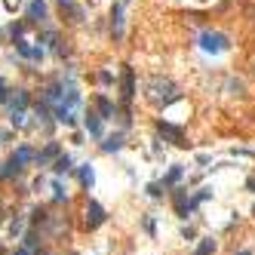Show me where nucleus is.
Returning a JSON list of instances; mask_svg holds the SVG:
<instances>
[{
    "mask_svg": "<svg viewBox=\"0 0 255 255\" xmlns=\"http://www.w3.org/2000/svg\"><path fill=\"white\" fill-rule=\"evenodd\" d=\"M123 148V132H114V135H108L105 142H102V151L105 154H111V151H120Z\"/></svg>",
    "mask_w": 255,
    "mask_h": 255,
    "instance_id": "ddd939ff",
    "label": "nucleus"
},
{
    "mask_svg": "<svg viewBox=\"0 0 255 255\" xmlns=\"http://www.w3.org/2000/svg\"><path fill=\"white\" fill-rule=\"evenodd\" d=\"M9 34H13V40H16V37H22V34H25V22H13Z\"/></svg>",
    "mask_w": 255,
    "mask_h": 255,
    "instance_id": "4be33fe9",
    "label": "nucleus"
},
{
    "mask_svg": "<svg viewBox=\"0 0 255 255\" xmlns=\"http://www.w3.org/2000/svg\"><path fill=\"white\" fill-rule=\"evenodd\" d=\"M234 255H252V252H249V249H243V252H234Z\"/></svg>",
    "mask_w": 255,
    "mask_h": 255,
    "instance_id": "c85d7f7f",
    "label": "nucleus"
},
{
    "mask_svg": "<svg viewBox=\"0 0 255 255\" xmlns=\"http://www.w3.org/2000/svg\"><path fill=\"white\" fill-rule=\"evenodd\" d=\"M111 34H114V40L123 37V3L111 6Z\"/></svg>",
    "mask_w": 255,
    "mask_h": 255,
    "instance_id": "6e6552de",
    "label": "nucleus"
},
{
    "mask_svg": "<svg viewBox=\"0 0 255 255\" xmlns=\"http://www.w3.org/2000/svg\"><path fill=\"white\" fill-rule=\"evenodd\" d=\"M145 99L151 102V105L166 108V105H172V102L181 99V92H178V86L172 83L169 77H151L145 83Z\"/></svg>",
    "mask_w": 255,
    "mask_h": 255,
    "instance_id": "f257e3e1",
    "label": "nucleus"
},
{
    "mask_svg": "<svg viewBox=\"0 0 255 255\" xmlns=\"http://www.w3.org/2000/svg\"><path fill=\"white\" fill-rule=\"evenodd\" d=\"M19 172H22V160L13 154V157H9L6 160V169H0V178H9V176H19Z\"/></svg>",
    "mask_w": 255,
    "mask_h": 255,
    "instance_id": "4468645a",
    "label": "nucleus"
},
{
    "mask_svg": "<svg viewBox=\"0 0 255 255\" xmlns=\"http://www.w3.org/2000/svg\"><path fill=\"white\" fill-rule=\"evenodd\" d=\"M9 99H13L9 96V86H6V80L0 77V105H9Z\"/></svg>",
    "mask_w": 255,
    "mask_h": 255,
    "instance_id": "412c9836",
    "label": "nucleus"
},
{
    "mask_svg": "<svg viewBox=\"0 0 255 255\" xmlns=\"http://www.w3.org/2000/svg\"><path fill=\"white\" fill-rule=\"evenodd\" d=\"M28 22H40V25L46 22V3L43 0H31L28 3Z\"/></svg>",
    "mask_w": 255,
    "mask_h": 255,
    "instance_id": "1a4fd4ad",
    "label": "nucleus"
},
{
    "mask_svg": "<svg viewBox=\"0 0 255 255\" xmlns=\"http://www.w3.org/2000/svg\"><path fill=\"white\" fill-rule=\"evenodd\" d=\"M181 176H184V169H181V166H172V169H169V176L163 178V188H172V184H178Z\"/></svg>",
    "mask_w": 255,
    "mask_h": 255,
    "instance_id": "a211bd4d",
    "label": "nucleus"
},
{
    "mask_svg": "<svg viewBox=\"0 0 255 255\" xmlns=\"http://www.w3.org/2000/svg\"><path fill=\"white\" fill-rule=\"evenodd\" d=\"M19 3H22V0H3V6L9 9V13H16V6H19Z\"/></svg>",
    "mask_w": 255,
    "mask_h": 255,
    "instance_id": "bb28decb",
    "label": "nucleus"
},
{
    "mask_svg": "<svg viewBox=\"0 0 255 255\" xmlns=\"http://www.w3.org/2000/svg\"><path fill=\"white\" fill-rule=\"evenodd\" d=\"M96 108H99V114H102V117H111V114H114L111 99H105V96H99V99H96Z\"/></svg>",
    "mask_w": 255,
    "mask_h": 255,
    "instance_id": "f3484780",
    "label": "nucleus"
},
{
    "mask_svg": "<svg viewBox=\"0 0 255 255\" xmlns=\"http://www.w3.org/2000/svg\"><path fill=\"white\" fill-rule=\"evenodd\" d=\"M246 188H249V191H252V194H255V176H252V178H249V181H246Z\"/></svg>",
    "mask_w": 255,
    "mask_h": 255,
    "instance_id": "cd10ccee",
    "label": "nucleus"
},
{
    "mask_svg": "<svg viewBox=\"0 0 255 255\" xmlns=\"http://www.w3.org/2000/svg\"><path fill=\"white\" fill-rule=\"evenodd\" d=\"M148 194H151V197H160L163 191H160V184H157V181H151V184H148Z\"/></svg>",
    "mask_w": 255,
    "mask_h": 255,
    "instance_id": "a878e982",
    "label": "nucleus"
},
{
    "mask_svg": "<svg viewBox=\"0 0 255 255\" xmlns=\"http://www.w3.org/2000/svg\"><path fill=\"white\" fill-rule=\"evenodd\" d=\"M172 203H176V212H178V218H188V215L197 209V203L188 197V191H184V188H176V191H172Z\"/></svg>",
    "mask_w": 255,
    "mask_h": 255,
    "instance_id": "423d86ee",
    "label": "nucleus"
},
{
    "mask_svg": "<svg viewBox=\"0 0 255 255\" xmlns=\"http://www.w3.org/2000/svg\"><path fill=\"white\" fill-rule=\"evenodd\" d=\"M71 166H74V163H71V157H68V154H59V157H55V166H52V169L62 176V172H71Z\"/></svg>",
    "mask_w": 255,
    "mask_h": 255,
    "instance_id": "dca6fc26",
    "label": "nucleus"
},
{
    "mask_svg": "<svg viewBox=\"0 0 255 255\" xmlns=\"http://www.w3.org/2000/svg\"><path fill=\"white\" fill-rule=\"evenodd\" d=\"M200 50L203 52H228L230 50V37L222 31H203L200 34Z\"/></svg>",
    "mask_w": 255,
    "mask_h": 255,
    "instance_id": "f03ea898",
    "label": "nucleus"
},
{
    "mask_svg": "<svg viewBox=\"0 0 255 255\" xmlns=\"http://www.w3.org/2000/svg\"><path fill=\"white\" fill-rule=\"evenodd\" d=\"M55 6H59V13L68 25H83L86 22V6L77 3V0H55Z\"/></svg>",
    "mask_w": 255,
    "mask_h": 255,
    "instance_id": "7ed1b4c3",
    "label": "nucleus"
},
{
    "mask_svg": "<svg viewBox=\"0 0 255 255\" xmlns=\"http://www.w3.org/2000/svg\"><path fill=\"white\" fill-rule=\"evenodd\" d=\"M132 96H135V74H132V68L126 65L123 68V77H120V99L123 102H132Z\"/></svg>",
    "mask_w": 255,
    "mask_h": 255,
    "instance_id": "0eeeda50",
    "label": "nucleus"
},
{
    "mask_svg": "<svg viewBox=\"0 0 255 255\" xmlns=\"http://www.w3.org/2000/svg\"><path fill=\"white\" fill-rule=\"evenodd\" d=\"M52 191H55V200H68V194H65V188H62V184H59V181H55V184H52Z\"/></svg>",
    "mask_w": 255,
    "mask_h": 255,
    "instance_id": "b1692460",
    "label": "nucleus"
},
{
    "mask_svg": "<svg viewBox=\"0 0 255 255\" xmlns=\"http://www.w3.org/2000/svg\"><path fill=\"white\" fill-rule=\"evenodd\" d=\"M111 80H114V77H111V71H99V83H102V86H108Z\"/></svg>",
    "mask_w": 255,
    "mask_h": 255,
    "instance_id": "393cba45",
    "label": "nucleus"
},
{
    "mask_svg": "<svg viewBox=\"0 0 255 255\" xmlns=\"http://www.w3.org/2000/svg\"><path fill=\"white\" fill-rule=\"evenodd\" d=\"M157 132L163 135V138H169L176 148H188V138H184V129L181 126H176V123H169V120H157Z\"/></svg>",
    "mask_w": 255,
    "mask_h": 255,
    "instance_id": "20e7f679",
    "label": "nucleus"
},
{
    "mask_svg": "<svg viewBox=\"0 0 255 255\" xmlns=\"http://www.w3.org/2000/svg\"><path fill=\"white\" fill-rule=\"evenodd\" d=\"M105 206L102 203H96V200H89L86 203V218H83V225H86V230H96L99 225H105Z\"/></svg>",
    "mask_w": 255,
    "mask_h": 255,
    "instance_id": "39448f33",
    "label": "nucleus"
},
{
    "mask_svg": "<svg viewBox=\"0 0 255 255\" xmlns=\"http://www.w3.org/2000/svg\"><path fill=\"white\" fill-rule=\"evenodd\" d=\"M9 234H13V237L22 234V218H13V225H9Z\"/></svg>",
    "mask_w": 255,
    "mask_h": 255,
    "instance_id": "5701e85b",
    "label": "nucleus"
},
{
    "mask_svg": "<svg viewBox=\"0 0 255 255\" xmlns=\"http://www.w3.org/2000/svg\"><path fill=\"white\" fill-rule=\"evenodd\" d=\"M212 252H215V240H212V237H206L200 246L194 249V255H212Z\"/></svg>",
    "mask_w": 255,
    "mask_h": 255,
    "instance_id": "6ab92c4d",
    "label": "nucleus"
},
{
    "mask_svg": "<svg viewBox=\"0 0 255 255\" xmlns=\"http://www.w3.org/2000/svg\"><path fill=\"white\" fill-rule=\"evenodd\" d=\"M16 255H28V252H25V249H19V252H16Z\"/></svg>",
    "mask_w": 255,
    "mask_h": 255,
    "instance_id": "c756f323",
    "label": "nucleus"
},
{
    "mask_svg": "<svg viewBox=\"0 0 255 255\" xmlns=\"http://www.w3.org/2000/svg\"><path fill=\"white\" fill-rule=\"evenodd\" d=\"M16 157L22 160V163H28V160H37V154H34V151H31L28 145H22V148L16 151Z\"/></svg>",
    "mask_w": 255,
    "mask_h": 255,
    "instance_id": "aec40b11",
    "label": "nucleus"
},
{
    "mask_svg": "<svg viewBox=\"0 0 255 255\" xmlns=\"http://www.w3.org/2000/svg\"><path fill=\"white\" fill-rule=\"evenodd\" d=\"M80 184H83V188H92V184H96V172H92V166L86 163L83 169H80Z\"/></svg>",
    "mask_w": 255,
    "mask_h": 255,
    "instance_id": "2eb2a0df",
    "label": "nucleus"
},
{
    "mask_svg": "<svg viewBox=\"0 0 255 255\" xmlns=\"http://www.w3.org/2000/svg\"><path fill=\"white\" fill-rule=\"evenodd\" d=\"M59 154H62L59 142H50V145H46V148L40 151V154H37V163H40V166H46V163H50V160H55Z\"/></svg>",
    "mask_w": 255,
    "mask_h": 255,
    "instance_id": "9d476101",
    "label": "nucleus"
},
{
    "mask_svg": "<svg viewBox=\"0 0 255 255\" xmlns=\"http://www.w3.org/2000/svg\"><path fill=\"white\" fill-rule=\"evenodd\" d=\"M25 108H28V92L16 89V96L9 99V111H22V114H25Z\"/></svg>",
    "mask_w": 255,
    "mask_h": 255,
    "instance_id": "f8f14e48",
    "label": "nucleus"
},
{
    "mask_svg": "<svg viewBox=\"0 0 255 255\" xmlns=\"http://www.w3.org/2000/svg\"><path fill=\"white\" fill-rule=\"evenodd\" d=\"M102 120H105V117H102V114H86V129H89V135H96V138H102Z\"/></svg>",
    "mask_w": 255,
    "mask_h": 255,
    "instance_id": "9b49d317",
    "label": "nucleus"
}]
</instances>
